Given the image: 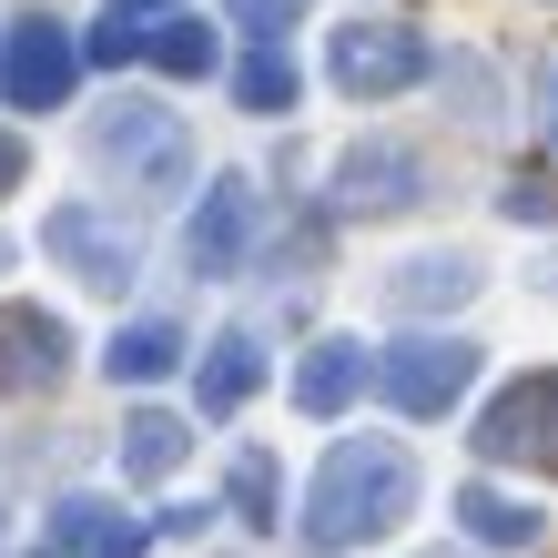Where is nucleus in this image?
<instances>
[{
    "mask_svg": "<svg viewBox=\"0 0 558 558\" xmlns=\"http://www.w3.org/2000/svg\"><path fill=\"white\" fill-rule=\"evenodd\" d=\"M416 518V457L397 437H336L305 487V538L315 548H366Z\"/></svg>",
    "mask_w": 558,
    "mask_h": 558,
    "instance_id": "obj_1",
    "label": "nucleus"
},
{
    "mask_svg": "<svg viewBox=\"0 0 558 558\" xmlns=\"http://www.w3.org/2000/svg\"><path fill=\"white\" fill-rule=\"evenodd\" d=\"M92 162H102V173H122L133 193H183L193 143H183V122L162 112V102H133V92H122V102L92 122Z\"/></svg>",
    "mask_w": 558,
    "mask_h": 558,
    "instance_id": "obj_2",
    "label": "nucleus"
},
{
    "mask_svg": "<svg viewBox=\"0 0 558 558\" xmlns=\"http://www.w3.org/2000/svg\"><path fill=\"white\" fill-rule=\"evenodd\" d=\"M468 447H477V468H529V477H548L558 468V376L548 366L538 376H508L498 397L477 407Z\"/></svg>",
    "mask_w": 558,
    "mask_h": 558,
    "instance_id": "obj_3",
    "label": "nucleus"
},
{
    "mask_svg": "<svg viewBox=\"0 0 558 558\" xmlns=\"http://www.w3.org/2000/svg\"><path fill=\"white\" fill-rule=\"evenodd\" d=\"M325 72H336L345 102H386V92H407L437 72V51H426L416 21H345L336 41H325Z\"/></svg>",
    "mask_w": 558,
    "mask_h": 558,
    "instance_id": "obj_4",
    "label": "nucleus"
},
{
    "mask_svg": "<svg viewBox=\"0 0 558 558\" xmlns=\"http://www.w3.org/2000/svg\"><path fill=\"white\" fill-rule=\"evenodd\" d=\"M468 386H477V345L468 336H397V345H376V397L397 416H447Z\"/></svg>",
    "mask_w": 558,
    "mask_h": 558,
    "instance_id": "obj_5",
    "label": "nucleus"
},
{
    "mask_svg": "<svg viewBox=\"0 0 558 558\" xmlns=\"http://www.w3.org/2000/svg\"><path fill=\"white\" fill-rule=\"evenodd\" d=\"M72 82H82V41L61 21H21L11 51H0V102L11 112H61Z\"/></svg>",
    "mask_w": 558,
    "mask_h": 558,
    "instance_id": "obj_6",
    "label": "nucleus"
},
{
    "mask_svg": "<svg viewBox=\"0 0 558 558\" xmlns=\"http://www.w3.org/2000/svg\"><path fill=\"white\" fill-rule=\"evenodd\" d=\"M41 254H61L82 284H102V294H122L143 275V244L122 234L112 214H92V204H61V214H41Z\"/></svg>",
    "mask_w": 558,
    "mask_h": 558,
    "instance_id": "obj_7",
    "label": "nucleus"
},
{
    "mask_svg": "<svg viewBox=\"0 0 558 558\" xmlns=\"http://www.w3.org/2000/svg\"><path fill=\"white\" fill-rule=\"evenodd\" d=\"M244 244H254V183L214 173L204 204H193V223H183V265L204 284H223V275H244Z\"/></svg>",
    "mask_w": 558,
    "mask_h": 558,
    "instance_id": "obj_8",
    "label": "nucleus"
},
{
    "mask_svg": "<svg viewBox=\"0 0 558 558\" xmlns=\"http://www.w3.org/2000/svg\"><path fill=\"white\" fill-rule=\"evenodd\" d=\"M72 366V325L41 305H0V397H51Z\"/></svg>",
    "mask_w": 558,
    "mask_h": 558,
    "instance_id": "obj_9",
    "label": "nucleus"
},
{
    "mask_svg": "<svg viewBox=\"0 0 558 558\" xmlns=\"http://www.w3.org/2000/svg\"><path fill=\"white\" fill-rule=\"evenodd\" d=\"M426 204V162L407 143H355L336 162V214H407Z\"/></svg>",
    "mask_w": 558,
    "mask_h": 558,
    "instance_id": "obj_10",
    "label": "nucleus"
},
{
    "mask_svg": "<svg viewBox=\"0 0 558 558\" xmlns=\"http://www.w3.org/2000/svg\"><path fill=\"white\" fill-rule=\"evenodd\" d=\"M366 386H376V345L325 336V345H305V366H294V407H305V416H345Z\"/></svg>",
    "mask_w": 558,
    "mask_h": 558,
    "instance_id": "obj_11",
    "label": "nucleus"
},
{
    "mask_svg": "<svg viewBox=\"0 0 558 558\" xmlns=\"http://www.w3.org/2000/svg\"><path fill=\"white\" fill-rule=\"evenodd\" d=\"M254 386H265V336H254V325H223V336L204 345V366H193V407H204V416H234Z\"/></svg>",
    "mask_w": 558,
    "mask_h": 558,
    "instance_id": "obj_12",
    "label": "nucleus"
},
{
    "mask_svg": "<svg viewBox=\"0 0 558 558\" xmlns=\"http://www.w3.org/2000/svg\"><path fill=\"white\" fill-rule=\"evenodd\" d=\"M477 284H487L477 254H407V265L386 275V305H397V315H457Z\"/></svg>",
    "mask_w": 558,
    "mask_h": 558,
    "instance_id": "obj_13",
    "label": "nucleus"
},
{
    "mask_svg": "<svg viewBox=\"0 0 558 558\" xmlns=\"http://www.w3.org/2000/svg\"><path fill=\"white\" fill-rule=\"evenodd\" d=\"M457 518H468V538H477V548H529V538H538V508H529V498H508V487H487V477H477V487H457Z\"/></svg>",
    "mask_w": 558,
    "mask_h": 558,
    "instance_id": "obj_14",
    "label": "nucleus"
},
{
    "mask_svg": "<svg viewBox=\"0 0 558 558\" xmlns=\"http://www.w3.org/2000/svg\"><path fill=\"white\" fill-rule=\"evenodd\" d=\"M183 447H193V426H183V416H162V407L122 416V477H173V468H183Z\"/></svg>",
    "mask_w": 558,
    "mask_h": 558,
    "instance_id": "obj_15",
    "label": "nucleus"
},
{
    "mask_svg": "<svg viewBox=\"0 0 558 558\" xmlns=\"http://www.w3.org/2000/svg\"><path fill=\"white\" fill-rule=\"evenodd\" d=\"M102 366H112V386H162L183 366V336L173 325H122V336L102 345Z\"/></svg>",
    "mask_w": 558,
    "mask_h": 558,
    "instance_id": "obj_16",
    "label": "nucleus"
},
{
    "mask_svg": "<svg viewBox=\"0 0 558 558\" xmlns=\"http://www.w3.org/2000/svg\"><path fill=\"white\" fill-rule=\"evenodd\" d=\"M294 92H305L294 51H284V41H254V51H244V72H234V102L275 122V112H294Z\"/></svg>",
    "mask_w": 558,
    "mask_h": 558,
    "instance_id": "obj_17",
    "label": "nucleus"
},
{
    "mask_svg": "<svg viewBox=\"0 0 558 558\" xmlns=\"http://www.w3.org/2000/svg\"><path fill=\"white\" fill-rule=\"evenodd\" d=\"M143 61H153V72H173V82H204L214 61H223V41H214L204 21H153L143 31Z\"/></svg>",
    "mask_w": 558,
    "mask_h": 558,
    "instance_id": "obj_18",
    "label": "nucleus"
},
{
    "mask_svg": "<svg viewBox=\"0 0 558 558\" xmlns=\"http://www.w3.org/2000/svg\"><path fill=\"white\" fill-rule=\"evenodd\" d=\"M223 498H234V518H244V529H284V518H275V457H265V447H244V457H234Z\"/></svg>",
    "mask_w": 558,
    "mask_h": 558,
    "instance_id": "obj_19",
    "label": "nucleus"
},
{
    "mask_svg": "<svg viewBox=\"0 0 558 558\" xmlns=\"http://www.w3.org/2000/svg\"><path fill=\"white\" fill-rule=\"evenodd\" d=\"M437 92H457V122H498V72H487V61H437Z\"/></svg>",
    "mask_w": 558,
    "mask_h": 558,
    "instance_id": "obj_20",
    "label": "nucleus"
},
{
    "mask_svg": "<svg viewBox=\"0 0 558 558\" xmlns=\"http://www.w3.org/2000/svg\"><path fill=\"white\" fill-rule=\"evenodd\" d=\"M498 214H508V223H558V183H548V173H529V162H518V173L498 183Z\"/></svg>",
    "mask_w": 558,
    "mask_h": 558,
    "instance_id": "obj_21",
    "label": "nucleus"
},
{
    "mask_svg": "<svg viewBox=\"0 0 558 558\" xmlns=\"http://www.w3.org/2000/svg\"><path fill=\"white\" fill-rule=\"evenodd\" d=\"M82 61H102V72H133V61H143V21H133V11H112V21L82 41Z\"/></svg>",
    "mask_w": 558,
    "mask_h": 558,
    "instance_id": "obj_22",
    "label": "nucleus"
},
{
    "mask_svg": "<svg viewBox=\"0 0 558 558\" xmlns=\"http://www.w3.org/2000/svg\"><path fill=\"white\" fill-rule=\"evenodd\" d=\"M223 21H244L254 41H284V31L305 21V0H223Z\"/></svg>",
    "mask_w": 558,
    "mask_h": 558,
    "instance_id": "obj_23",
    "label": "nucleus"
},
{
    "mask_svg": "<svg viewBox=\"0 0 558 558\" xmlns=\"http://www.w3.org/2000/svg\"><path fill=\"white\" fill-rule=\"evenodd\" d=\"M143 548H153L143 518H112V508H102V518H92V548H82V558H143Z\"/></svg>",
    "mask_w": 558,
    "mask_h": 558,
    "instance_id": "obj_24",
    "label": "nucleus"
},
{
    "mask_svg": "<svg viewBox=\"0 0 558 558\" xmlns=\"http://www.w3.org/2000/svg\"><path fill=\"white\" fill-rule=\"evenodd\" d=\"M21 183H31V143L0 133V193H21Z\"/></svg>",
    "mask_w": 558,
    "mask_h": 558,
    "instance_id": "obj_25",
    "label": "nucleus"
},
{
    "mask_svg": "<svg viewBox=\"0 0 558 558\" xmlns=\"http://www.w3.org/2000/svg\"><path fill=\"white\" fill-rule=\"evenodd\" d=\"M112 11H133V21H143V11H162V0H112Z\"/></svg>",
    "mask_w": 558,
    "mask_h": 558,
    "instance_id": "obj_26",
    "label": "nucleus"
},
{
    "mask_svg": "<svg viewBox=\"0 0 558 558\" xmlns=\"http://www.w3.org/2000/svg\"><path fill=\"white\" fill-rule=\"evenodd\" d=\"M0 265H11V234H0Z\"/></svg>",
    "mask_w": 558,
    "mask_h": 558,
    "instance_id": "obj_27",
    "label": "nucleus"
},
{
    "mask_svg": "<svg viewBox=\"0 0 558 558\" xmlns=\"http://www.w3.org/2000/svg\"><path fill=\"white\" fill-rule=\"evenodd\" d=\"M41 558H51V548H41Z\"/></svg>",
    "mask_w": 558,
    "mask_h": 558,
    "instance_id": "obj_28",
    "label": "nucleus"
}]
</instances>
